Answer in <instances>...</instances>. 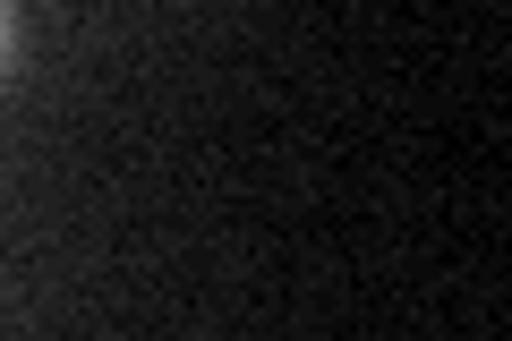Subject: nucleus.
I'll list each match as a JSON object with an SVG mask.
<instances>
[{"label": "nucleus", "instance_id": "1", "mask_svg": "<svg viewBox=\"0 0 512 341\" xmlns=\"http://www.w3.org/2000/svg\"><path fill=\"white\" fill-rule=\"evenodd\" d=\"M0 52H9V0H0Z\"/></svg>", "mask_w": 512, "mask_h": 341}]
</instances>
